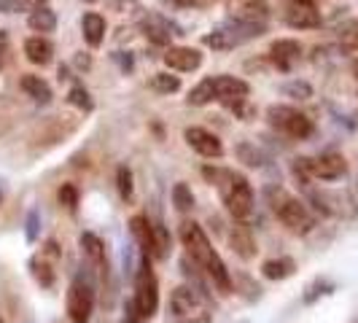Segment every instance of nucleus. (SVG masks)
Returning <instances> with one entry per match:
<instances>
[{"label":"nucleus","instance_id":"obj_9","mask_svg":"<svg viewBox=\"0 0 358 323\" xmlns=\"http://www.w3.org/2000/svg\"><path fill=\"white\" fill-rule=\"evenodd\" d=\"M310 205L315 208V213L331 215V218H358V205L350 192H310Z\"/></svg>","mask_w":358,"mask_h":323},{"label":"nucleus","instance_id":"obj_11","mask_svg":"<svg viewBox=\"0 0 358 323\" xmlns=\"http://www.w3.org/2000/svg\"><path fill=\"white\" fill-rule=\"evenodd\" d=\"M78 245H81V256L87 261L90 272H94L103 283L108 280L110 275V264H108V253H106V243L97 237L94 232H84L78 237Z\"/></svg>","mask_w":358,"mask_h":323},{"label":"nucleus","instance_id":"obj_21","mask_svg":"<svg viewBox=\"0 0 358 323\" xmlns=\"http://www.w3.org/2000/svg\"><path fill=\"white\" fill-rule=\"evenodd\" d=\"M129 234L135 237V243L141 248V256L154 259V229H151V218L145 213L132 215L129 218Z\"/></svg>","mask_w":358,"mask_h":323},{"label":"nucleus","instance_id":"obj_5","mask_svg":"<svg viewBox=\"0 0 358 323\" xmlns=\"http://www.w3.org/2000/svg\"><path fill=\"white\" fill-rule=\"evenodd\" d=\"M97 305V291H94V280L90 275V267L76 272L65 294V313L71 323H90L92 313Z\"/></svg>","mask_w":358,"mask_h":323},{"label":"nucleus","instance_id":"obj_40","mask_svg":"<svg viewBox=\"0 0 358 323\" xmlns=\"http://www.w3.org/2000/svg\"><path fill=\"white\" fill-rule=\"evenodd\" d=\"M27 6H30V0H0V14H17Z\"/></svg>","mask_w":358,"mask_h":323},{"label":"nucleus","instance_id":"obj_4","mask_svg":"<svg viewBox=\"0 0 358 323\" xmlns=\"http://www.w3.org/2000/svg\"><path fill=\"white\" fill-rule=\"evenodd\" d=\"M272 213L278 215V221L286 227L291 234H310L315 229V213L310 210V205L299 197H291L286 189H269L267 192Z\"/></svg>","mask_w":358,"mask_h":323},{"label":"nucleus","instance_id":"obj_19","mask_svg":"<svg viewBox=\"0 0 358 323\" xmlns=\"http://www.w3.org/2000/svg\"><path fill=\"white\" fill-rule=\"evenodd\" d=\"M227 11L237 22H264L269 17L264 0H227Z\"/></svg>","mask_w":358,"mask_h":323},{"label":"nucleus","instance_id":"obj_42","mask_svg":"<svg viewBox=\"0 0 358 323\" xmlns=\"http://www.w3.org/2000/svg\"><path fill=\"white\" fill-rule=\"evenodd\" d=\"M76 65L87 71V68H90V65H92V59H90V57H76Z\"/></svg>","mask_w":358,"mask_h":323},{"label":"nucleus","instance_id":"obj_27","mask_svg":"<svg viewBox=\"0 0 358 323\" xmlns=\"http://www.w3.org/2000/svg\"><path fill=\"white\" fill-rule=\"evenodd\" d=\"M27 24H30V30H36V33H54V27H57V17H54L52 8L38 6V8L30 11Z\"/></svg>","mask_w":358,"mask_h":323},{"label":"nucleus","instance_id":"obj_16","mask_svg":"<svg viewBox=\"0 0 358 323\" xmlns=\"http://www.w3.org/2000/svg\"><path fill=\"white\" fill-rule=\"evenodd\" d=\"M141 27H143V36L148 38L151 43H157V46H170L173 38L183 36L178 24H173L170 19L162 17V14H148Z\"/></svg>","mask_w":358,"mask_h":323},{"label":"nucleus","instance_id":"obj_44","mask_svg":"<svg viewBox=\"0 0 358 323\" xmlns=\"http://www.w3.org/2000/svg\"><path fill=\"white\" fill-rule=\"evenodd\" d=\"M353 71H356V76H358V59H356V65H353Z\"/></svg>","mask_w":358,"mask_h":323},{"label":"nucleus","instance_id":"obj_22","mask_svg":"<svg viewBox=\"0 0 358 323\" xmlns=\"http://www.w3.org/2000/svg\"><path fill=\"white\" fill-rule=\"evenodd\" d=\"M19 87H22V92H24L30 100H36V103H41V106L52 103V87H49V84H46L41 76H36V73H27V76H22Z\"/></svg>","mask_w":358,"mask_h":323},{"label":"nucleus","instance_id":"obj_28","mask_svg":"<svg viewBox=\"0 0 358 323\" xmlns=\"http://www.w3.org/2000/svg\"><path fill=\"white\" fill-rule=\"evenodd\" d=\"M215 100V92H213V78H202L194 89L189 92V97H186V103L194 108H202V106H210Z\"/></svg>","mask_w":358,"mask_h":323},{"label":"nucleus","instance_id":"obj_48","mask_svg":"<svg viewBox=\"0 0 358 323\" xmlns=\"http://www.w3.org/2000/svg\"><path fill=\"white\" fill-rule=\"evenodd\" d=\"M0 323H3V321H0Z\"/></svg>","mask_w":358,"mask_h":323},{"label":"nucleus","instance_id":"obj_39","mask_svg":"<svg viewBox=\"0 0 358 323\" xmlns=\"http://www.w3.org/2000/svg\"><path fill=\"white\" fill-rule=\"evenodd\" d=\"M38 227H41V215H38V210H30V213H27V224H24V237H27V243H36L38 240Z\"/></svg>","mask_w":358,"mask_h":323},{"label":"nucleus","instance_id":"obj_32","mask_svg":"<svg viewBox=\"0 0 358 323\" xmlns=\"http://www.w3.org/2000/svg\"><path fill=\"white\" fill-rule=\"evenodd\" d=\"M151 89L159 92V94H173L180 89V78L178 76H170V73H157L151 78Z\"/></svg>","mask_w":358,"mask_h":323},{"label":"nucleus","instance_id":"obj_13","mask_svg":"<svg viewBox=\"0 0 358 323\" xmlns=\"http://www.w3.org/2000/svg\"><path fill=\"white\" fill-rule=\"evenodd\" d=\"M183 138H186L189 148L197 151L199 157H205V159H221L224 157V143L218 141V135H213L205 127H186Z\"/></svg>","mask_w":358,"mask_h":323},{"label":"nucleus","instance_id":"obj_34","mask_svg":"<svg viewBox=\"0 0 358 323\" xmlns=\"http://www.w3.org/2000/svg\"><path fill=\"white\" fill-rule=\"evenodd\" d=\"M57 202L65 208V210H76L78 208V189L73 186V183H62L59 189H57Z\"/></svg>","mask_w":358,"mask_h":323},{"label":"nucleus","instance_id":"obj_17","mask_svg":"<svg viewBox=\"0 0 358 323\" xmlns=\"http://www.w3.org/2000/svg\"><path fill=\"white\" fill-rule=\"evenodd\" d=\"M229 245H232L234 256H240L243 261H251V259H256V253H259L253 229L245 221H237V218H234L232 229H229Z\"/></svg>","mask_w":358,"mask_h":323},{"label":"nucleus","instance_id":"obj_12","mask_svg":"<svg viewBox=\"0 0 358 323\" xmlns=\"http://www.w3.org/2000/svg\"><path fill=\"white\" fill-rule=\"evenodd\" d=\"M283 19L294 30H315V27H321L323 22L321 11H318V6L313 0H291Z\"/></svg>","mask_w":358,"mask_h":323},{"label":"nucleus","instance_id":"obj_14","mask_svg":"<svg viewBox=\"0 0 358 323\" xmlns=\"http://www.w3.org/2000/svg\"><path fill=\"white\" fill-rule=\"evenodd\" d=\"M313 180H340L348 173V162L340 151H323L310 159Z\"/></svg>","mask_w":358,"mask_h":323},{"label":"nucleus","instance_id":"obj_43","mask_svg":"<svg viewBox=\"0 0 358 323\" xmlns=\"http://www.w3.org/2000/svg\"><path fill=\"white\" fill-rule=\"evenodd\" d=\"M110 3H113L116 8H127V6H135L138 0H110Z\"/></svg>","mask_w":358,"mask_h":323},{"label":"nucleus","instance_id":"obj_25","mask_svg":"<svg viewBox=\"0 0 358 323\" xmlns=\"http://www.w3.org/2000/svg\"><path fill=\"white\" fill-rule=\"evenodd\" d=\"M296 272V261L291 256H278V259H269L262 264V275L267 280H286Z\"/></svg>","mask_w":358,"mask_h":323},{"label":"nucleus","instance_id":"obj_7","mask_svg":"<svg viewBox=\"0 0 358 323\" xmlns=\"http://www.w3.org/2000/svg\"><path fill=\"white\" fill-rule=\"evenodd\" d=\"M132 302H135L143 321H151L159 313V280H157V272L151 267V259L148 256H141V267L135 272Z\"/></svg>","mask_w":358,"mask_h":323},{"label":"nucleus","instance_id":"obj_38","mask_svg":"<svg viewBox=\"0 0 358 323\" xmlns=\"http://www.w3.org/2000/svg\"><path fill=\"white\" fill-rule=\"evenodd\" d=\"M232 113H237L243 122H251V116H256V108L248 103V97L245 100H237V103H232V106H227Z\"/></svg>","mask_w":358,"mask_h":323},{"label":"nucleus","instance_id":"obj_33","mask_svg":"<svg viewBox=\"0 0 358 323\" xmlns=\"http://www.w3.org/2000/svg\"><path fill=\"white\" fill-rule=\"evenodd\" d=\"M283 94H286V97H291V100H310V97H313V87H310L307 81L294 78V81L283 84Z\"/></svg>","mask_w":358,"mask_h":323},{"label":"nucleus","instance_id":"obj_41","mask_svg":"<svg viewBox=\"0 0 358 323\" xmlns=\"http://www.w3.org/2000/svg\"><path fill=\"white\" fill-rule=\"evenodd\" d=\"M6 57H8V33L0 30V71H3V65H6Z\"/></svg>","mask_w":358,"mask_h":323},{"label":"nucleus","instance_id":"obj_26","mask_svg":"<svg viewBox=\"0 0 358 323\" xmlns=\"http://www.w3.org/2000/svg\"><path fill=\"white\" fill-rule=\"evenodd\" d=\"M151 229H154V259L157 261H167L170 253H173V234H170V229L162 224L159 218L151 221Z\"/></svg>","mask_w":358,"mask_h":323},{"label":"nucleus","instance_id":"obj_30","mask_svg":"<svg viewBox=\"0 0 358 323\" xmlns=\"http://www.w3.org/2000/svg\"><path fill=\"white\" fill-rule=\"evenodd\" d=\"M234 154H237V159L243 162V164H248V167H264V162H267V157H264L253 143H248V141L237 143Z\"/></svg>","mask_w":358,"mask_h":323},{"label":"nucleus","instance_id":"obj_29","mask_svg":"<svg viewBox=\"0 0 358 323\" xmlns=\"http://www.w3.org/2000/svg\"><path fill=\"white\" fill-rule=\"evenodd\" d=\"M116 192L124 202H132V197H135V178H132V170L127 164L116 167Z\"/></svg>","mask_w":358,"mask_h":323},{"label":"nucleus","instance_id":"obj_35","mask_svg":"<svg viewBox=\"0 0 358 323\" xmlns=\"http://www.w3.org/2000/svg\"><path fill=\"white\" fill-rule=\"evenodd\" d=\"M68 103H71V106H76L78 110H84V113H90L92 108H94V103H92V97H90V92L84 89L81 84H76V87L68 92Z\"/></svg>","mask_w":358,"mask_h":323},{"label":"nucleus","instance_id":"obj_23","mask_svg":"<svg viewBox=\"0 0 358 323\" xmlns=\"http://www.w3.org/2000/svg\"><path fill=\"white\" fill-rule=\"evenodd\" d=\"M24 57L33 62V65H49L52 62V57H54V46L46 41V38H41V36H33V38H27L24 41Z\"/></svg>","mask_w":358,"mask_h":323},{"label":"nucleus","instance_id":"obj_24","mask_svg":"<svg viewBox=\"0 0 358 323\" xmlns=\"http://www.w3.org/2000/svg\"><path fill=\"white\" fill-rule=\"evenodd\" d=\"M81 33H84V41L90 43L92 49H97L106 41V19L100 17V14H94V11L84 14V19H81Z\"/></svg>","mask_w":358,"mask_h":323},{"label":"nucleus","instance_id":"obj_46","mask_svg":"<svg viewBox=\"0 0 358 323\" xmlns=\"http://www.w3.org/2000/svg\"><path fill=\"white\" fill-rule=\"evenodd\" d=\"M87 3H92V0H87Z\"/></svg>","mask_w":358,"mask_h":323},{"label":"nucleus","instance_id":"obj_1","mask_svg":"<svg viewBox=\"0 0 358 323\" xmlns=\"http://www.w3.org/2000/svg\"><path fill=\"white\" fill-rule=\"evenodd\" d=\"M180 245L186 248V256L194 261V267L202 269V275L213 283L221 294H232V272L227 269L221 253L213 248L210 237L205 234V229L199 227L197 221H183L178 227Z\"/></svg>","mask_w":358,"mask_h":323},{"label":"nucleus","instance_id":"obj_45","mask_svg":"<svg viewBox=\"0 0 358 323\" xmlns=\"http://www.w3.org/2000/svg\"><path fill=\"white\" fill-rule=\"evenodd\" d=\"M178 3H189V0H178Z\"/></svg>","mask_w":358,"mask_h":323},{"label":"nucleus","instance_id":"obj_36","mask_svg":"<svg viewBox=\"0 0 358 323\" xmlns=\"http://www.w3.org/2000/svg\"><path fill=\"white\" fill-rule=\"evenodd\" d=\"M334 291V283H329V280H315V283H310L305 291V305H315L321 296H329Z\"/></svg>","mask_w":358,"mask_h":323},{"label":"nucleus","instance_id":"obj_10","mask_svg":"<svg viewBox=\"0 0 358 323\" xmlns=\"http://www.w3.org/2000/svg\"><path fill=\"white\" fill-rule=\"evenodd\" d=\"M62 259V248L57 240H46V245L41 248L38 256L30 259V269H33V278L43 288H52L54 286V275H57V264Z\"/></svg>","mask_w":358,"mask_h":323},{"label":"nucleus","instance_id":"obj_47","mask_svg":"<svg viewBox=\"0 0 358 323\" xmlns=\"http://www.w3.org/2000/svg\"><path fill=\"white\" fill-rule=\"evenodd\" d=\"M0 199H3V194H0Z\"/></svg>","mask_w":358,"mask_h":323},{"label":"nucleus","instance_id":"obj_18","mask_svg":"<svg viewBox=\"0 0 358 323\" xmlns=\"http://www.w3.org/2000/svg\"><path fill=\"white\" fill-rule=\"evenodd\" d=\"M162 59L170 71L178 73H192L202 65V54H199V49H192V46H167Z\"/></svg>","mask_w":358,"mask_h":323},{"label":"nucleus","instance_id":"obj_2","mask_svg":"<svg viewBox=\"0 0 358 323\" xmlns=\"http://www.w3.org/2000/svg\"><path fill=\"white\" fill-rule=\"evenodd\" d=\"M202 175L208 183H213L221 194V202L224 208L229 210L232 218L237 221H245L248 215L253 213V186L251 180L245 178L243 173L237 170H229V167H202Z\"/></svg>","mask_w":358,"mask_h":323},{"label":"nucleus","instance_id":"obj_15","mask_svg":"<svg viewBox=\"0 0 358 323\" xmlns=\"http://www.w3.org/2000/svg\"><path fill=\"white\" fill-rule=\"evenodd\" d=\"M213 78V92H215V103H224V106H232L237 100H245L251 94L248 81L243 78H234V76H210Z\"/></svg>","mask_w":358,"mask_h":323},{"label":"nucleus","instance_id":"obj_8","mask_svg":"<svg viewBox=\"0 0 358 323\" xmlns=\"http://www.w3.org/2000/svg\"><path fill=\"white\" fill-rule=\"evenodd\" d=\"M267 119H269V124L275 127L278 132H283V135L294 138V141H307V138L315 132L313 119L305 116L302 110L291 108V106H269Z\"/></svg>","mask_w":358,"mask_h":323},{"label":"nucleus","instance_id":"obj_20","mask_svg":"<svg viewBox=\"0 0 358 323\" xmlns=\"http://www.w3.org/2000/svg\"><path fill=\"white\" fill-rule=\"evenodd\" d=\"M269 57H272V62H275L280 71H288L294 62H299V57H302V43L294 41V38H280V41H275V43L269 46Z\"/></svg>","mask_w":358,"mask_h":323},{"label":"nucleus","instance_id":"obj_31","mask_svg":"<svg viewBox=\"0 0 358 323\" xmlns=\"http://www.w3.org/2000/svg\"><path fill=\"white\" fill-rule=\"evenodd\" d=\"M173 205H176L178 213H192L194 210V192H192V186L176 183L173 186Z\"/></svg>","mask_w":358,"mask_h":323},{"label":"nucleus","instance_id":"obj_37","mask_svg":"<svg viewBox=\"0 0 358 323\" xmlns=\"http://www.w3.org/2000/svg\"><path fill=\"white\" fill-rule=\"evenodd\" d=\"M340 43L345 52H353L358 49V22H350V24H345L340 33Z\"/></svg>","mask_w":358,"mask_h":323},{"label":"nucleus","instance_id":"obj_6","mask_svg":"<svg viewBox=\"0 0 358 323\" xmlns=\"http://www.w3.org/2000/svg\"><path fill=\"white\" fill-rule=\"evenodd\" d=\"M267 24L264 22H237V19H229L227 24L215 27L213 33L202 38L205 46H210L213 52H229V49H237L248 41H256V38L264 36Z\"/></svg>","mask_w":358,"mask_h":323},{"label":"nucleus","instance_id":"obj_3","mask_svg":"<svg viewBox=\"0 0 358 323\" xmlns=\"http://www.w3.org/2000/svg\"><path fill=\"white\" fill-rule=\"evenodd\" d=\"M170 318L176 323H210L213 302L202 286H178L170 294Z\"/></svg>","mask_w":358,"mask_h":323}]
</instances>
